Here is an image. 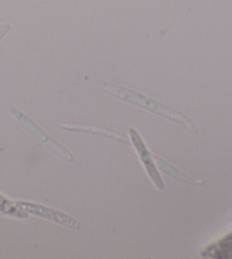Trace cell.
Segmentation results:
<instances>
[{"instance_id": "obj_1", "label": "cell", "mask_w": 232, "mask_h": 259, "mask_svg": "<svg viewBox=\"0 0 232 259\" xmlns=\"http://www.w3.org/2000/svg\"><path fill=\"white\" fill-rule=\"evenodd\" d=\"M100 88L102 92L108 94L110 96L119 98V100L129 103V104L135 105L137 108L147 110L151 113H155L157 115H160V117L166 118L173 122L180 123L181 126H185L191 133H197L195 123L191 121L186 114L171 108V106L164 104L162 102L155 100V98H151L145 95V94L132 91L130 88L118 86V84H113L106 81L101 82Z\"/></svg>"}, {"instance_id": "obj_2", "label": "cell", "mask_w": 232, "mask_h": 259, "mask_svg": "<svg viewBox=\"0 0 232 259\" xmlns=\"http://www.w3.org/2000/svg\"><path fill=\"white\" fill-rule=\"evenodd\" d=\"M10 112L13 115V118L20 123V126L26 133H29L31 136L37 138L39 142H41V144L46 146L49 151H51L53 154H56L57 157H60L61 159H63L68 162L75 161V157L71 153V151H69L66 147L62 146V144H60L55 138L49 135L47 132H44L37 122L33 121L23 111L15 108V106H12L10 109Z\"/></svg>"}, {"instance_id": "obj_3", "label": "cell", "mask_w": 232, "mask_h": 259, "mask_svg": "<svg viewBox=\"0 0 232 259\" xmlns=\"http://www.w3.org/2000/svg\"><path fill=\"white\" fill-rule=\"evenodd\" d=\"M15 202L17 207L21 208L25 212L30 213V215L38 216L40 218H43V220L53 222L58 225H63L73 230L81 229V223L63 211L56 210V209L49 208L42 204L28 202V201H15Z\"/></svg>"}, {"instance_id": "obj_4", "label": "cell", "mask_w": 232, "mask_h": 259, "mask_svg": "<svg viewBox=\"0 0 232 259\" xmlns=\"http://www.w3.org/2000/svg\"><path fill=\"white\" fill-rule=\"evenodd\" d=\"M129 135L131 137L132 145L135 146L138 157H139L142 166H144L145 170L147 172V175L149 176L150 181L154 183L156 189L158 191H164L165 184L162 176H160V174L158 171L157 164H156V161L153 158V154L150 153L148 147H147V145L145 144V142L140 136V134L137 132V129L130 128L129 129Z\"/></svg>"}, {"instance_id": "obj_5", "label": "cell", "mask_w": 232, "mask_h": 259, "mask_svg": "<svg viewBox=\"0 0 232 259\" xmlns=\"http://www.w3.org/2000/svg\"><path fill=\"white\" fill-rule=\"evenodd\" d=\"M61 128L68 132H77V133H89V134H96V135H101L109 137L111 140L121 142L123 144H128V141L126 137L122 135H119L118 133L111 132L109 129L101 128L98 126H87V124H61Z\"/></svg>"}, {"instance_id": "obj_6", "label": "cell", "mask_w": 232, "mask_h": 259, "mask_svg": "<svg viewBox=\"0 0 232 259\" xmlns=\"http://www.w3.org/2000/svg\"><path fill=\"white\" fill-rule=\"evenodd\" d=\"M155 161H156V164H157V166L159 167L160 170L166 174V175L176 178L177 181L184 182V183H186V184H191V185L203 184V182H198L196 180H193V178L189 177L188 175H186L184 171L179 170V169L172 166V164H169L168 162H166L163 159H160L158 157H155Z\"/></svg>"}, {"instance_id": "obj_7", "label": "cell", "mask_w": 232, "mask_h": 259, "mask_svg": "<svg viewBox=\"0 0 232 259\" xmlns=\"http://www.w3.org/2000/svg\"><path fill=\"white\" fill-rule=\"evenodd\" d=\"M0 212L12 217L22 218V220L28 218L29 216L28 212H25L24 210H22L21 208L17 207L15 201H12L2 194H0Z\"/></svg>"}, {"instance_id": "obj_8", "label": "cell", "mask_w": 232, "mask_h": 259, "mask_svg": "<svg viewBox=\"0 0 232 259\" xmlns=\"http://www.w3.org/2000/svg\"><path fill=\"white\" fill-rule=\"evenodd\" d=\"M12 29V24L11 23H3L0 24V41L6 37V34L10 32Z\"/></svg>"}]
</instances>
